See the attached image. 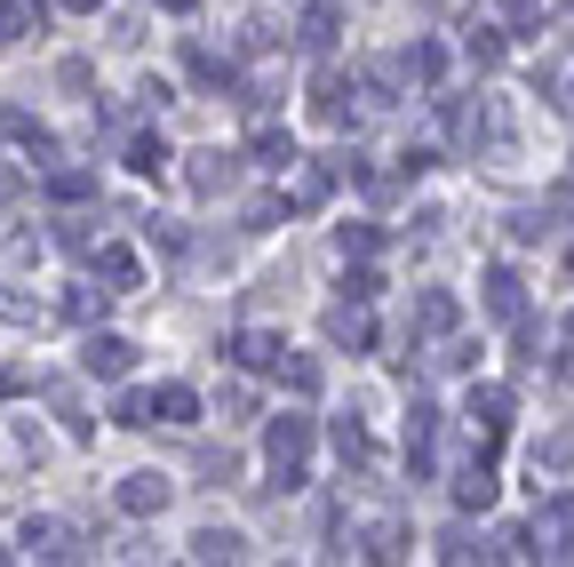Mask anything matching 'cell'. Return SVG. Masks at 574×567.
Here are the masks:
<instances>
[{
    "instance_id": "23",
    "label": "cell",
    "mask_w": 574,
    "mask_h": 567,
    "mask_svg": "<svg viewBox=\"0 0 574 567\" xmlns=\"http://www.w3.org/2000/svg\"><path fill=\"white\" fill-rule=\"evenodd\" d=\"M105 296H112V288H73V296H64V312H73V320H96V312H105Z\"/></svg>"
},
{
    "instance_id": "21",
    "label": "cell",
    "mask_w": 574,
    "mask_h": 567,
    "mask_svg": "<svg viewBox=\"0 0 574 567\" xmlns=\"http://www.w3.org/2000/svg\"><path fill=\"white\" fill-rule=\"evenodd\" d=\"M463 49H470V64H502V32H479V24H470Z\"/></svg>"
},
{
    "instance_id": "29",
    "label": "cell",
    "mask_w": 574,
    "mask_h": 567,
    "mask_svg": "<svg viewBox=\"0 0 574 567\" xmlns=\"http://www.w3.org/2000/svg\"><path fill=\"white\" fill-rule=\"evenodd\" d=\"M551 208H559V216H574V184H559V192H551Z\"/></svg>"
},
{
    "instance_id": "11",
    "label": "cell",
    "mask_w": 574,
    "mask_h": 567,
    "mask_svg": "<svg viewBox=\"0 0 574 567\" xmlns=\"http://www.w3.org/2000/svg\"><path fill=\"white\" fill-rule=\"evenodd\" d=\"M96 280H105L112 296H120V288H137V256H128V248H96Z\"/></svg>"
},
{
    "instance_id": "5",
    "label": "cell",
    "mask_w": 574,
    "mask_h": 567,
    "mask_svg": "<svg viewBox=\"0 0 574 567\" xmlns=\"http://www.w3.org/2000/svg\"><path fill=\"white\" fill-rule=\"evenodd\" d=\"M470 424L495 440V431L511 424V392H502V384H470Z\"/></svg>"
},
{
    "instance_id": "26",
    "label": "cell",
    "mask_w": 574,
    "mask_h": 567,
    "mask_svg": "<svg viewBox=\"0 0 574 567\" xmlns=\"http://www.w3.org/2000/svg\"><path fill=\"white\" fill-rule=\"evenodd\" d=\"M112 416H120V424H152V392H128Z\"/></svg>"
},
{
    "instance_id": "17",
    "label": "cell",
    "mask_w": 574,
    "mask_h": 567,
    "mask_svg": "<svg viewBox=\"0 0 574 567\" xmlns=\"http://www.w3.org/2000/svg\"><path fill=\"white\" fill-rule=\"evenodd\" d=\"M280 384L312 399V392H320V360H280Z\"/></svg>"
},
{
    "instance_id": "15",
    "label": "cell",
    "mask_w": 574,
    "mask_h": 567,
    "mask_svg": "<svg viewBox=\"0 0 574 567\" xmlns=\"http://www.w3.org/2000/svg\"><path fill=\"white\" fill-rule=\"evenodd\" d=\"M335 248H344V256H376L383 232H376V224H344V232H335Z\"/></svg>"
},
{
    "instance_id": "32",
    "label": "cell",
    "mask_w": 574,
    "mask_h": 567,
    "mask_svg": "<svg viewBox=\"0 0 574 567\" xmlns=\"http://www.w3.org/2000/svg\"><path fill=\"white\" fill-rule=\"evenodd\" d=\"M0 567H17V559H9V552H0Z\"/></svg>"
},
{
    "instance_id": "13",
    "label": "cell",
    "mask_w": 574,
    "mask_h": 567,
    "mask_svg": "<svg viewBox=\"0 0 574 567\" xmlns=\"http://www.w3.org/2000/svg\"><path fill=\"white\" fill-rule=\"evenodd\" d=\"M327 336L344 344V352H367V344H376V328H367V312H327Z\"/></svg>"
},
{
    "instance_id": "19",
    "label": "cell",
    "mask_w": 574,
    "mask_h": 567,
    "mask_svg": "<svg viewBox=\"0 0 574 567\" xmlns=\"http://www.w3.org/2000/svg\"><path fill=\"white\" fill-rule=\"evenodd\" d=\"M32 24H41V17H32V9H24V0H0V41H24V32H32Z\"/></svg>"
},
{
    "instance_id": "33",
    "label": "cell",
    "mask_w": 574,
    "mask_h": 567,
    "mask_svg": "<svg viewBox=\"0 0 574 567\" xmlns=\"http://www.w3.org/2000/svg\"><path fill=\"white\" fill-rule=\"evenodd\" d=\"M559 9H574V0H559Z\"/></svg>"
},
{
    "instance_id": "3",
    "label": "cell",
    "mask_w": 574,
    "mask_h": 567,
    "mask_svg": "<svg viewBox=\"0 0 574 567\" xmlns=\"http://www.w3.org/2000/svg\"><path fill=\"white\" fill-rule=\"evenodd\" d=\"M359 552H367V567H399V559H408V527H399V520H376V527L359 536Z\"/></svg>"
},
{
    "instance_id": "24",
    "label": "cell",
    "mask_w": 574,
    "mask_h": 567,
    "mask_svg": "<svg viewBox=\"0 0 574 567\" xmlns=\"http://www.w3.org/2000/svg\"><path fill=\"white\" fill-rule=\"evenodd\" d=\"M327 41H335V17L312 9V17H303V49H327Z\"/></svg>"
},
{
    "instance_id": "12",
    "label": "cell",
    "mask_w": 574,
    "mask_h": 567,
    "mask_svg": "<svg viewBox=\"0 0 574 567\" xmlns=\"http://www.w3.org/2000/svg\"><path fill=\"white\" fill-rule=\"evenodd\" d=\"M455 504H463V512H487V504H495V472H487V456H479V463H470V472H463Z\"/></svg>"
},
{
    "instance_id": "1",
    "label": "cell",
    "mask_w": 574,
    "mask_h": 567,
    "mask_svg": "<svg viewBox=\"0 0 574 567\" xmlns=\"http://www.w3.org/2000/svg\"><path fill=\"white\" fill-rule=\"evenodd\" d=\"M263 456H272V472L295 488V480H303V463H312V416H303V408L272 416V431H263Z\"/></svg>"
},
{
    "instance_id": "31",
    "label": "cell",
    "mask_w": 574,
    "mask_h": 567,
    "mask_svg": "<svg viewBox=\"0 0 574 567\" xmlns=\"http://www.w3.org/2000/svg\"><path fill=\"white\" fill-rule=\"evenodd\" d=\"M73 9H96V0H73Z\"/></svg>"
},
{
    "instance_id": "8",
    "label": "cell",
    "mask_w": 574,
    "mask_h": 567,
    "mask_svg": "<svg viewBox=\"0 0 574 567\" xmlns=\"http://www.w3.org/2000/svg\"><path fill=\"white\" fill-rule=\"evenodd\" d=\"M327 184H335V169L303 160V169H295V184H288V208H320V200H327Z\"/></svg>"
},
{
    "instance_id": "4",
    "label": "cell",
    "mask_w": 574,
    "mask_h": 567,
    "mask_svg": "<svg viewBox=\"0 0 574 567\" xmlns=\"http://www.w3.org/2000/svg\"><path fill=\"white\" fill-rule=\"evenodd\" d=\"M231 360H240V368H280V336H272V328H240V336H231Z\"/></svg>"
},
{
    "instance_id": "6",
    "label": "cell",
    "mask_w": 574,
    "mask_h": 567,
    "mask_svg": "<svg viewBox=\"0 0 574 567\" xmlns=\"http://www.w3.org/2000/svg\"><path fill=\"white\" fill-rule=\"evenodd\" d=\"M487 312H495V320H527V288H519V272H487Z\"/></svg>"
},
{
    "instance_id": "27",
    "label": "cell",
    "mask_w": 574,
    "mask_h": 567,
    "mask_svg": "<svg viewBox=\"0 0 574 567\" xmlns=\"http://www.w3.org/2000/svg\"><path fill=\"white\" fill-rule=\"evenodd\" d=\"M502 17H511V32H534V0H495Z\"/></svg>"
},
{
    "instance_id": "10",
    "label": "cell",
    "mask_w": 574,
    "mask_h": 567,
    "mask_svg": "<svg viewBox=\"0 0 574 567\" xmlns=\"http://www.w3.org/2000/svg\"><path fill=\"white\" fill-rule=\"evenodd\" d=\"M160 504H167V480H160V472L120 480V512H160Z\"/></svg>"
},
{
    "instance_id": "16",
    "label": "cell",
    "mask_w": 574,
    "mask_h": 567,
    "mask_svg": "<svg viewBox=\"0 0 574 567\" xmlns=\"http://www.w3.org/2000/svg\"><path fill=\"white\" fill-rule=\"evenodd\" d=\"M224 176H231V160H216V152L192 160V192H224Z\"/></svg>"
},
{
    "instance_id": "22",
    "label": "cell",
    "mask_w": 574,
    "mask_h": 567,
    "mask_svg": "<svg viewBox=\"0 0 574 567\" xmlns=\"http://www.w3.org/2000/svg\"><path fill=\"white\" fill-rule=\"evenodd\" d=\"M160 160H167V145H160V137H137V145H128V169H137V176H152Z\"/></svg>"
},
{
    "instance_id": "7",
    "label": "cell",
    "mask_w": 574,
    "mask_h": 567,
    "mask_svg": "<svg viewBox=\"0 0 574 567\" xmlns=\"http://www.w3.org/2000/svg\"><path fill=\"white\" fill-rule=\"evenodd\" d=\"M415 328H423V336H447V328H455V296L447 288H423L415 296Z\"/></svg>"
},
{
    "instance_id": "14",
    "label": "cell",
    "mask_w": 574,
    "mask_h": 567,
    "mask_svg": "<svg viewBox=\"0 0 574 567\" xmlns=\"http://www.w3.org/2000/svg\"><path fill=\"white\" fill-rule=\"evenodd\" d=\"M256 160H263V169H295V137H288V128H263V137H256Z\"/></svg>"
},
{
    "instance_id": "9",
    "label": "cell",
    "mask_w": 574,
    "mask_h": 567,
    "mask_svg": "<svg viewBox=\"0 0 574 567\" xmlns=\"http://www.w3.org/2000/svg\"><path fill=\"white\" fill-rule=\"evenodd\" d=\"M152 416H160V424H192V416H199V392H192V384H160V392H152Z\"/></svg>"
},
{
    "instance_id": "30",
    "label": "cell",
    "mask_w": 574,
    "mask_h": 567,
    "mask_svg": "<svg viewBox=\"0 0 574 567\" xmlns=\"http://www.w3.org/2000/svg\"><path fill=\"white\" fill-rule=\"evenodd\" d=\"M160 9H167V17H192V9H199V0H160Z\"/></svg>"
},
{
    "instance_id": "18",
    "label": "cell",
    "mask_w": 574,
    "mask_h": 567,
    "mask_svg": "<svg viewBox=\"0 0 574 567\" xmlns=\"http://www.w3.org/2000/svg\"><path fill=\"white\" fill-rule=\"evenodd\" d=\"M56 240L73 248V256H96V224H88V216H64V224H56Z\"/></svg>"
},
{
    "instance_id": "20",
    "label": "cell",
    "mask_w": 574,
    "mask_h": 567,
    "mask_svg": "<svg viewBox=\"0 0 574 567\" xmlns=\"http://www.w3.org/2000/svg\"><path fill=\"white\" fill-rule=\"evenodd\" d=\"M48 192H56V200H88V192H96V176H88V169H56V176H48Z\"/></svg>"
},
{
    "instance_id": "2",
    "label": "cell",
    "mask_w": 574,
    "mask_h": 567,
    "mask_svg": "<svg viewBox=\"0 0 574 567\" xmlns=\"http://www.w3.org/2000/svg\"><path fill=\"white\" fill-rule=\"evenodd\" d=\"M80 368H88V376H128V368H137V344H128V336H105V328H96V336L80 344Z\"/></svg>"
},
{
    "instance_id": "25",
    "label": "cell",
    "mask_w": 574,
    "mask_h": 567,
    "mask_svg": "<svg viewBox=\"0 0 574 567\" xmlns=\"http://www.w3.org/2000/svg\"><path fill=\"white\" fill-rule=\"evenodd\" d=\"M438 73H447V49L423 41V49H415V81H438Z\"/></svg>"
},
{
    "instance_id": "28",
    "label": "cell",
    "mask_w": 574,
    "mask_h": 567,
    "mask_svg": "<svg viewBox=\"0 0 574 567\" xmlns=\"http://www.w3.org/2000/svg\"><path fill=\"white\" fill-rule=\"evenodd\" d=\"M376 288H383V280L367 272V264H359V272H344V296H359V304H367V296H376Z\"/></svg>"
}]
</instances>
